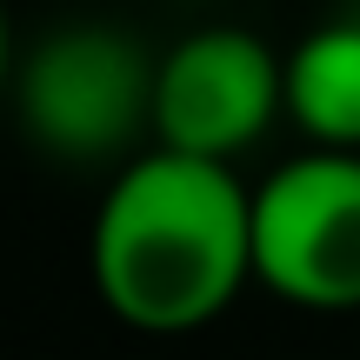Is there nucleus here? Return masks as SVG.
I'll return each mask as SVG.
<instances>
[{"label":"nucleus","instance_id":"obj_1","mask_svg":"<svg viewBox=\"0 0 360 360\" xmlns=\"http://www.w3.org/2000/svg\"><path fill=\"white\" fill-rule=\"evenodd\" d=\"M254 281V193L227 160L154 154L114 174L94 220V287L134 334H193Z\"/></svg>","mask_w":360,"mask_h":360},{"label":"nucleus","instance_id":"obj_2","mask_svg":"<svg viewBox=\"0 0 360 360\" xmlns=\"http://www.w3.org/2000/svg\"><path fill=\"white\" fill-rule=\"evenodd\" d=\"M160 60L107 20H67L13 67V114L40 154L67 167H127V147L154 134Z\"/></svg>","mask_w":360,"mask_h":360},{"label":"nucleus","instance_id":"obj_3","mask_svg":"<svg viewBox=\"0 0 360 360\" xmlns=\"http://www.w3.org/2000/svg\"><path fill=\"white\" fill-rule=\"evenodd\" d=\"M254 281L314 314L360 307V147H321L254 187Z\"/></svg>","mask_w":360,"mask_h":360},{"label":"nucleus","instance_id":"obj_4","mask_svg":"<svg viewBox=\"0 0 360 360\" xmlns=\"http://www.w3.org/2000/svg\"><path fill=\"white\" fill-rule=\"evenodd\" d=\"M287 107V60L247 27H200L174 53H160L154 80V141L174 154L233 160L267 134Z\"/></svg>","mask_w":360,"mask_h":360},{"label":"nucleus","instance_id":"obj_5","mask_svg":"<svg viewBox=\"0 0 360 360\" xmlns=\"http://www.w3.org/2000/svg\"><path fill=\"white\" fill-rule=\"evenodd\" d=\"M287 114L314 147H360V20H327L287 53Z\"/></svg>","mask_w":360,"mask_h":360},{"label":"nucleus","instance_id":"obj_6","mask_svg":"<svg viewBox=\"0 0 360 360\" xmlns=\"http://www.w3.org/2000/svg\"><path fill=\"white\" fill-rule=\"evenodd\" d=\"M13 87V34H7V7H0V94Z\"/></svg>","mask_w":360,"mask_h":360}]
</instances>
